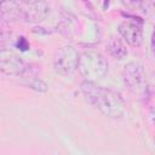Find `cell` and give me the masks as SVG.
Here are the masks:
<instances>
[{"instance_id":"cell-12","label":"cell","mask_w":155,"mask_h":155,"mask_svg":"<svg viewBox=\"0 0 155 155\" xmlns=\"http://www.w3.org/2000/svg\"><path fill=\"white\" fill-rule=\"evenodd\" d=\"M151 50H153V53L155 56V30L153 31V35H151Z\"/></svg>"},{"instance_id":"cell-9","label":"cell","mask_w":155,"mask_h":155,"mask_svg":"<svg viewBox=\"0 0 155 155\" xmlns=\"http://www.w3.org/2000/svg\"><path fill=\"white\" fill-rule=\"evenodd\" d=\"M124 6L130 7V8H142L145 12V8L149 7V1L148 0H121Z\"/></svg>"},{"instance_id":"cell-10","label":"cell","mask_w":155,"mask_h":155,"mask_svg":"<svg viewBox=\"0 0 155 155\" xmlns=\"http://www.w3.org/2000/svg\"><path fill=\"white\" fill-rule=\"evenodd\" d=\"M27 85H28L30 88H33V90H35V91H39V92H46L47 88H48L47 84L44 82V81L40 80V79H31Z\"/></svg>"},{"instance_id":"cell-4","label":"cell","mask_w":155,"mask_h":155,"mask_svg":"<svg viewBox=\"0 0 155 155\" xmlns=\"http://www.w3.org/2000/svg\"><path fill=\"white\" fill-rule=\"evenodd\" d=\"M122 79L128 90L136 92L144 88L145 85V73L142 64L137 62H131L125 65L122 71Z\"/></svg>"},{"instance_id":"cell-7","label":"cell","mask_w":155,"mask_h":155,"mask_svg":"<svg viewBox=\"0 0 155 155\" xmlns=\"http://www.w3.org/2000/svg\"><path fill=\"white\" fill-rule=\"evenodd\" d=\"M30 6V10L28 11H24V15H25V19H30V21H44L48 13H50V7L40 1V2H36L34 5H29Z\"/></svg>"},{"instance_id":"cell-2","label":"cell","mask_w":155,"mask_h":155,"mask_svg":"<svg viewBox=\"0 0 155 155\" xmlns=\"http://www.w3.org/2000/svg\"><path fill=\"white\" fill-rule=\"evenodd\" d=\"M78 69L87 81H94L104 78L108 71V62L101 53L86 51L79 57Z\"/></svg>"},{"instance_id":"cell-6","label":"cell","mask_w":155,"mask_h":155,"mask_svg":"<svg viewBox=\"0 0 155 155\" xmlns=\"http://www.w3.org/2000/svg\"><path fill=\"white\" fill-rule=\"evenodd\" d=\"M119 33L124 38V40L134 47L140 46L143 42V30L139 24L131 21H125L119 25Z\"/></svg>"},{"instance_id":"cell-8","label":"cell","mask_w":155,"mask_h":155,"mask_svg":"<svg viewBox=\"0 0 155 155\" xmlns=\"http://www.w3.org/2000/svg\"><path fill=\"white\" fill-rule=\"evenodd\" d=\"M105 48L109 52V54L116 59H122L127 54V50H126V46L124 45V42L120 39L114 38V36L108 40Z\"/></svg>"},{"instance_id":"cell-13","label":"cell","mask_w":155,"mask_h":155,"mask_svg":"<svg viewBox=\"0 0 155 155\" xmlns=\"http://www.w3.org/2000/svg\"><path fill=\"white\" fill-rule=\"evenodd\" d=\"M19 1H22V2H24V4H27V5H34V4L40 2V1H42V0H19Z\"/></svg>"},{"instance_id":"cell-3","label":"cell","mask_w":155,"mask_h":155,"mask_svg":"<svg viewBox=\"0 0 155 155\" xmlns=\"http://www.w3.org/2000/svg\"><path fill=\"white\" fill-rule=\"evenodd\" d=\"M79 53L71 46H64L59 48L53 59V69L62 76L71 75L79 65Z\"/></svg>"},{"instance_id":"cell-15","label":"cell","mask_w":155,"mask_h":155,"mask_svg":"<svg viewBox=\"0 0 155 155\" xmlns=\"http://www.w3.org/2000/svg\"><path fill=\"white\" fill-rule=\"evenodd\" d=\"M2 2H6V0H1V4H2Z\"/></svg>"},{"instance_id":"cell-1","label":"cell","mask_w":155,"mask_h":155,"mask_svg":"<svg viewBox=\"0 0 155 155\" xmlns=\"http://www.w3.org/2000/svg\"><path fill=\"white\" fill-rule=\"evenodd\" d=\"M81 91L88 102L96 107L103 115L109 117H124L126 115V105L121 96L109 88L97 86L93 81L81 84Z\"/></svg>"},{"instance_id":"cell-14","label":"cell","mask_w":155,"mask_h":155,"mask_svg":"<svg viewBox=\"0 0 155 155\" xmlns=\"http://www.w3.org/2000/svg\"><path fill=\"white\" fill-rule=\"evenodd\" d=\"M109 1H110V0H104V5H103V7H104V8H107V7H108Z\"/></svg>"},{"instance_id":"cell-5","label":"cell","mask_w":155,"mask_h":155,"mask_svg":"<svg viewBox=\"0 0 155 155\" xmlns=\"http://www.w3.org/2000/svg\"><path fill=\"white\" fill-rule=\"evenodd\" d=\"M0 70L8 76H19L25 73L27 65L16 53L2 48L0 52Z\"/></svg>"},{"instance_id":"cell-11","label":"cell","mask_w":155,"mask_h":155,"mask_svg":"<svg viewBox=\"0 0 155 155\" xmlns=\"http://www.w3.org/2000/svg\"><path fill=\"white\" fill-rule=\"evenodd\" d=\"M16 46H17L21 51H27V50L29 48V44H28V41H27V39H25L24 36H19V38H18V40H17V42H16Z\"/></svg>"}]
</instances>
